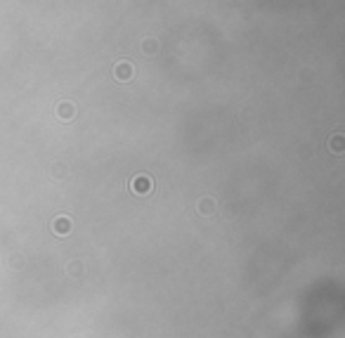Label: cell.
I'll return each instance as SVG.
<instances>
[{"instance_id":"obj_3","label":"cell","mask_w":345,"mask_h":338,"mask_svg":"<svg viewBox=\"0 0 345 338\" xmlns=\"http://www.w3.org/2000/svg\"><path fill=\"white\" fill-rule=\"evenodd\" d=\"M52 232H55L57 236H66L71 232V220L66 218V215L55 218V222H52Z\"/></svg>"},{"instance_id":"obj_2","label":"cell","mask_w":345,"mask_h":338,"mask_svg":"<svg viewBox=\"0 0 345 338\" xmlns=\"http://www.w3.org/2000/svg\"><path fill=\"white\" fill-rule=\"evenodd\" d=\"M132 74H135V71H132V64L128 62V59H123V62H118L116 66H114V78H116V81H130Z\"/></svg>"},{"instance_id":"obj_4","label":"cell","mask_w":345,"mask_h":338,"mask_svg":"<svg viewBox=\"0 0 345 338\" xmlns=\"http://www.w3.org/2000/svg\"><path fill=\"white\" fill-rule=\"evenodd\" d=\"M74 114H76V109H74V104H71V102H59V104H57V116H59V118L71 121V118H74Z\"/></svg>"},{"instance_id":"obj_6","label":"cell","mask_w":345,"mask_h":338,"mask_svg":"<svg viewBox=\"0 0 345 338\" xmlns=\"http://www.w3.org/2000/svg\"><path fill=\"white\" fill-rule=\"evenodd\" d=\"M142 50H145V55H154V52L159 50V43L152 41V38H147V41H142Z\"/></svg>"},{"instance_id":"obj_5","label":"cell","mask_w":345,"mask_h":338,"mask_svg":"<svg viewBox=\"0 0 345 338\" xmlns=\"http://www.w3.org/2000/svg\"><path fill=\"white\" fill-rule=\"evenodd\" d=\"M199 213L203 215V218H211V215L215 213V201L213 199H201L199 201Z\"/></svg>"},{"instance_id":"obj_1","label":"cell","mask_w":345,"mask_h":338,"mask_svg":"<svg viewBox=\"0 0 345 338\" xmlns=\"http://www.w3.org/2000/svg\"><path fill=\"white\" fill-rule=\"evenodd\" d=\"M152 187H154V182H152L149 175H135L132 182H130V189L135 194H149L152 192Z\"/></svg>"},{"instance_id":"obj_7","label":"cell","mask_w":345,"mask_h":338,"mask_svg":"<svg viewBox=\"0 0 345 338\" xmlns=\"http://www.w3.org/2000/svg\"><path fill=\"white\" fill-rule=\"evenodd\" d=\"M340 142H343V135H333L331 138V152H336V154L343 152V145H340Z\"/></svg>"}]
</instances>
